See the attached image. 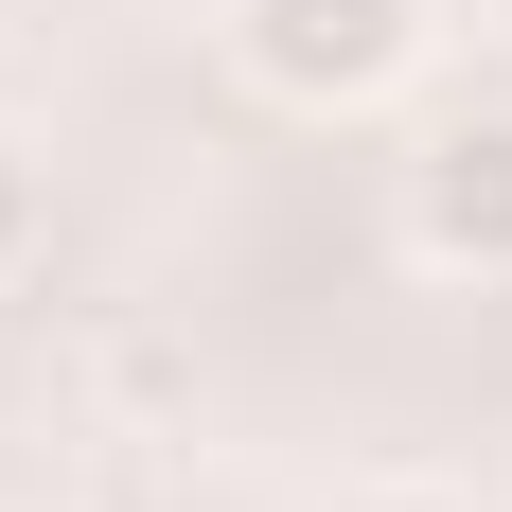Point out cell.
<instances>
[{
  "mask_svg": "<svg viewBox=\"0 0 512 512\" xmlns=\"http://www.w3.org/2000/svg\"><path fill=\"white\" fill-rule=\"evenodd\" d=\"M36 248V142H18V124H0V265Z\"/></svg>",
  "mask_w": 512,
  "mask_h": 512,
  "instance_id": "3957f363",
  "label": "cell"
},
{
  "mask_svg": "<svg viewBox=\"0 0 512 512\" xmlns=\"http://www.w3.org/2000/svg\"><path fill=\"white\" fill-rule=\"evenodd\" d=\"M389 230H407V265H442V283H512V106L424 124L407 177H389Z\"/></svg>",
  "mask_w": 512,
  "mask_h": 512,
  "instance_id": "7a4b0ae2",
  "label": "cell"
},
{
  "mask_svg": "<svg viewBox=\"0 0 512 512\" xmlns=\"http://www.w3.org/2000/svg\"><path fill=\"white\" fill-rule=\"evenodd\" d=\"M336 512H477V495H442V477H371V495H336Z\"/></svg>",
  "mask_w": 512,
  "mask_h": 512,
  "instance_id": "277c9868",
  "label": "cell"
},
{
  "mask_svg": "<svg viewBox=\"0 0 512 512\" xmlns=\"http://www.w3.org/2000/svg\"><path fill=\"white\" fill-rule=\"evenodd\" d=\"M212 36H230V71H248L265 106H301V124H354V106H389L424 71V0H212Z\"/></svg>",
  "mask_w": 512,
  "mask_h": 512,
  "instance_id": "6da1fadb",
  "label": "cell"
}]
</instances>
